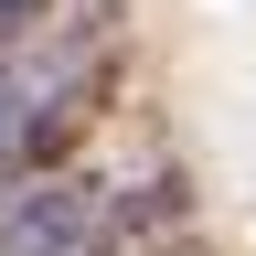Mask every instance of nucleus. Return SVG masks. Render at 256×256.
Masks as SVG:
<instances>
[{"label":"nucleus","mask_w":256,"mask_h":256,"mask_svg":"<svg viewBox=\"0 0 256 256\" xmlns=\"http://www.w3.org/2000/svg\"><path fill=\"white\" fill-rule=\"evenodd\" d=\"M96 182L64 160V171H32L22 192H0V256H75L96 235Z\"/></svg>","instance_id":"1"},{"label":"nucleus","mask_w":256,"mask_h":256,"mask_svg":"<svg viewBox=\"0 0 256 256\" xmlns=\"http://www.w3.org/2000/svg\"><path fill=\"white\" fill-rule=\"evenodd\" d=\"M11 150H22V64H0V182H11Z\"/></svg>","instance_id":"2"},{"label":"nucleus","mask_w":256,"mask_h":256,"mask_svg":"<svg viewBox=\"0 0 256 256\" xmlns=\"http://www.w3.org/2000/svg\"><path fill=\"white\" fill-rule=\"evenodd\" d=\"M32 22H43V0H0V54H11V43H22Z\"/></svg>","instance_id":"3"},{"label":"nucleus","mask_w":256,"mask_h":256,"mask_svg":"<svg viewBox=\"0 0 256 256\" xmlns=\"http://www.w3.org/2000/svg\"><path fill=\"white\" fill-rule=\"evenodd\" d=\"M160 256H214V246H192V235H171V246H160Z\"/></svg>","instance_id":"4"}]
</instances>
